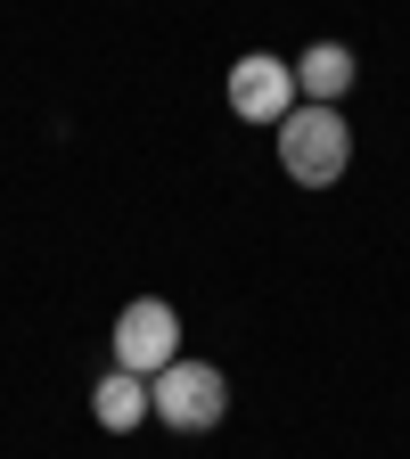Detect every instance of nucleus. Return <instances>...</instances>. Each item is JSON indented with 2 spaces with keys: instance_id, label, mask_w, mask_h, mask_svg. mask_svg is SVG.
I'll return each instance as SVG.
<instances>
[{
  "instance_id": "1",
  "label": "nucleus",
  "mask_w": 410,
  "mask_h": 459,
  "mask_svg": "<svg viewBox=\"0 0 410 459\" xmlns=\"http://www.w3.org/2000/svg\"><path fill=\"white\" fill-rule=\"evenodd\" d=\"M279 164H287V181H296V189L345 181V164H353V132H345V115L336 107H296L279 124Z\"/></svg>"
},
{
  "instance_id": "2",
  "label": "nucleus",
  "mask_w": 410,
  "mask_h": 459,
  "mask_svg": "<svg viewBox=\"0 0 410 459\" xmlns=\"http://www.w3.org/2000/svg\"><path fill=\"white\" fill-rule=\"evenodd\" d=\"M148 411H156L164 427H181V435H205V427H222V411H230V385H222L214 361H172V369L148 377Z\"/></svg>"
},
{
  "instance_id": "3",
  "label": "nucleus",
  "mask_w": 410,
  "mask_h": 459,
  "mask_svg": "<svg viewBox=\"0 0 410 459\" xmlns=\"http://www.w3.org/2000/svg\"><path fill=\"white\" fill-rule=\"evenodd\" d=\"M181 361V312H172L164 296H140L124 304V320H115V369H132V377H156Z\"/></svg>"
},
{
  "instance_id": "4",
  "label": "nucleus",
  "mask_w": 410,
  "mask_h": 459,
  "mask_svg": "<svg viewBox=\"0 0 410 459\" xmlns=\"http://www.w3.org/2000/svg\"><path fill=\"white\" fill-rule=\"evenodd\" d=\"M230 115H247V124H287L296 115V66H279L271 49H247L239 66H230Z\"/></svg>"
},
{
  "instance_id": "5",
  "label": "nucleus",
  "mask_w": 410,
  "mask_h": 459,
  "mask_svg": "<svg viewBox=\"0 0 410 459\" xmlns=\"http://www.w3.org/2000/svg\"><path fill=\"white\" fill-rule=\"evenodd\" d=\"M296 91H312V107H336L345 91H353V49L345 41H312L296 57Z\"/></svg>"
},
{
  "instance_id": "6",
  "label": "nucleus",
  "mask_w": 410,
  "mask_h": 459,
  "mask_svg": "<svg viewBox=\"0 0 410 459\" xmlns=\"http://www.w3.org/2000/svg\"><path fill=\"white\" fill-rule=\"evenodd\" d=\"M91 411H99V427H107V435L140 427V419H148V377H132V369L99 377V385H91Z\"/></svg>"
}]
</instances>
